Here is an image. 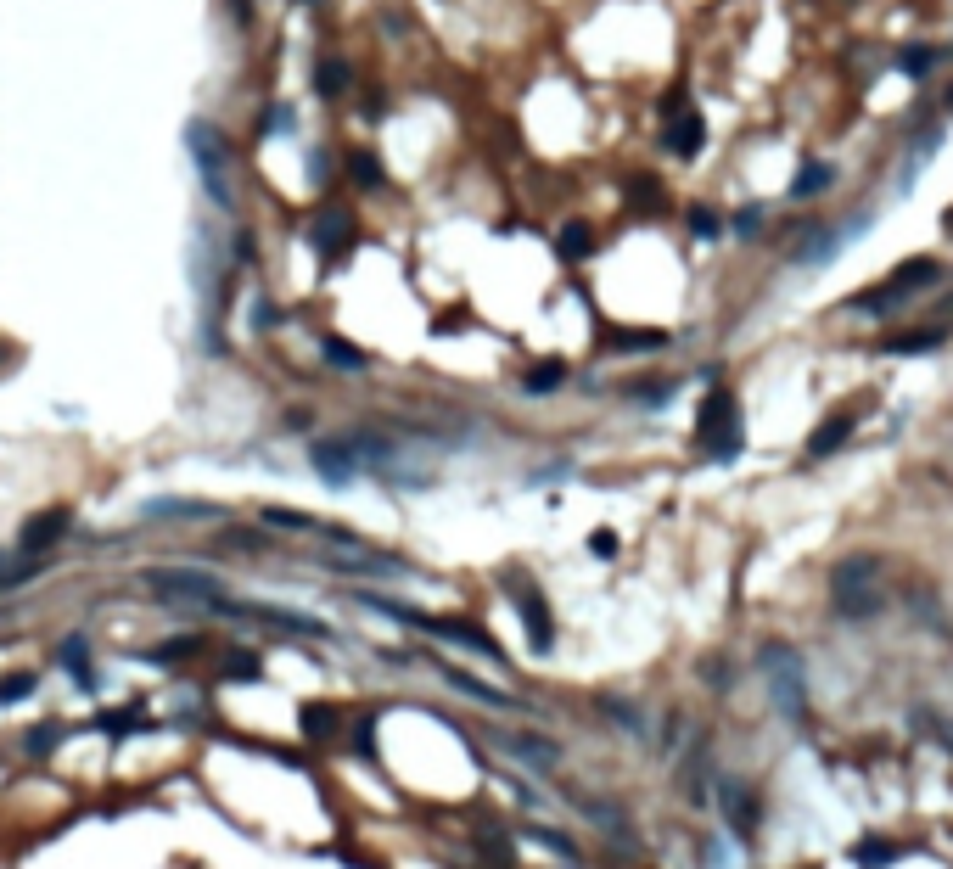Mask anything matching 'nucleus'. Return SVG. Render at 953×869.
<instances>
[{
	"mask_svg": "<svg viewBox=\"0 0 953 869\" xmlns=\"http://www.w3.org/2000/svg\"><path fill=\"white\" fill-rule=\"evenodd\" d=\"M696 438L712 460L740 455V404H735L729 387H712L707 393V404H701V415H696Z\"/></svg>",
	"mask_w": 953,
	"mask_h": 869,
	"instance_id": "obj_3",
	"label": "nucleus"
},
{
	"mask_svg": "<svg viewBox=\"0 0 953 869\" xmlns=\"http://www.w3.org/2000/svg\"><path fill=\"white\" fill-rule=\"evenodd\" d=\"M96 729H107V735H135V729H146L141 707H124V713H101Z\"/></svg>",
	"mask_w": 953,
	"mask_h": 869,
	"instance_id": "obj_21",
	"label": "nucleus"
},
{
	"mask_svg": "<svg viewBox=\"0 0 953 869\" xmlns=\"http://www.w3.org/2000/svg\"><path fill=\"white\" fill-rule=\"evenodd\" d=\"M931 68H937V51H931V45H914V51H903V73H909V79H925Z\"/></svg>",
	"mask_w": 953,
	"mask_h": 869,
	"instance_id": "obj_27",
	"label": "nucleus"
},
{
	"mask_svg": "<svg viewBox=\"0 0 953 869\" xmlns=\"http://www.w3.org/2000/svg\"><path fill=\"white\" fill-rule=\"evenodd\" d=\"M853 438V415L841 410V415H830V421H819V432L808 438V455L813 460H825V455H836L841 443Z\"/></svg>",
	"mask_w": 953,
	"mask_h": 869,
	"instance_id": "obj_16",
	"label": "nucleus"
},
{
	"mask_svg": "<svg viewBox=\"0 0 953 869\" xmlns=\"http://www.w3.org/2000/svg\"><path fill=\"white\" fill-rule=\"evenodd\" d=\"M29 696H34V673H12V679H0V707L29 701Z\"/></svg>",
	"mask_w": 953,
	"mask_h": 869,
	"instance_id": "obj_26",
	"label": "nucleus"
},
{
	"mask_svg": "<svg viewBox=\"0 0 953 869\" xmlns=\"http://www.w3.org/2000/svg\"><path fill=\"white\" fill-rule=\"evenodd\" d=\"M555 247H561V258H572V264H578V258H589V253H595V230H589L584 219H572V225H561Z\"/></svg>",
	"mask_w": 953,
	"mask_h": 869,
	"instance_id": "obj_18",
	"label": "nucleus"
},
{
	"mask_svg": "<svg viewBox=\"0 0 953 869\" xmlns=\"http://www.w3.org/2000/svg\"><path fill=\"white\" fill-rule=\"evenodd\" d=\"M57 741H62V724H40V729H34V735H29L23 746H29V757H45Z\"/></svg>",
	"mask_w": 953,
	"mask_h": 869,
	"instance_id": "obj_29",
	"label": "nucleus"
},
{
	"mask_svg": "<svg viewBox=\"0 0 953 869\" xmlns=\"http://www.w3.org/2000/svg\"><path fill=\"white\" fill-rule=\"evenodd\" d=\"M208 612L219 617H236V623H264V628H281V634H303V640H331V628L320 617H303V612H286V606H242V600H225L219 595Z\"/></svg>",
	"mask_w": 953,
	"mask_h": 869,
	"instance_id": "obj_6",
	"label": "nucleus"
},
{
	"mask_svg": "<svg viewBox=\"0 0 953 869\" xmlns=\"http://www.w3.org/2000/svg\"><path fill=\"white\" fill-rule=\"evenodd\" d=\"M331 724H337V713H331V707H303V729H309L314 741H326Z\"/></svg>",
	"mask_w": 953,
	"mask_h": 869,
	"instance_id": "obj_28",
	"label": "nucleus"
},
{
	"mask_svg": "<svg viewBox=\"0 0 953 869\" xmlns=\"http://www.w3.org/2000/svg\"><path fill=\"white\" fill-rule=\"evenodd\" d=\"M718 797H724L729 830H735V836H752V830H757V802H752V791H740L735 780H724V785H718Z\"/></svg>",
	"mask_w": 953,
	"mask_h": 869,
	"instance_id": "obj_13",
	"label": "nucleus"
},
{
	"mask_svg": "<svg viewBox=\"0 0 953 869\" xmlns=\"http://www.w3.org/2000/svg\"><path fill=\"white\" fill-rule=\"evenodd\" d=\"M438 673L449 679V690H460V696H471V701H483V707H505V713L516 707V696H505V690H488L483 679H471V673L449 668V662H438Z\"/></svg>",
	"mask_w": 953,
	"mask_h": 869,
	"instance_id": "obj_12",
	"label": "nucleus"
},
{
	"mask_svg": "<svg viewBox=\"0 0 953 869\" xmlns=\"http://www.w3.org/2000/svg\"><path fill=\"white\" fill-rule=\"evenodd\" d=\"M942 230H948V236H953V208H948V214H942Z\"/></svg>",
	"mask_w": 953,
	"mask_h": 869,
	"instance_id": "obj_38",
	"label": "nucleus"
},
{
	"mask_svg": "<svg viewBox=\"0 0 953 869\" xmlns=\"http://www.w3.org/2000/svg\"><path fill=\"white\" fill-rule=\"evenodd\" d=\"M354 746L365 757H376V718H359V724H354Z\"/></svg>",
	"mask_w": 953,
	"mask_h": 869,
	"instance_id": "obj_34",
	"label": "nucleus"
},
{
	"mask_svg": "<svg viewBox=\"0 0 953 869\" xmlns=\"http://www.w3.org/2000/svg\"><path fill=\"white\" fill-rule=\"evenodd\" d=\"M309 242H314V253H326V258L348 253L354 247V214L348 208H320V219L309 225Z\"/></svg>",
	"mask_w": 953,
	"mask_h": 869,
	"instance_id": "obj_9",
	"label": "nucleus"
},
{
	"mask_svg": "<svg viewBox=\"0 0 953 869\" xmlns=\"http://www.w3.org/2000/svg\"><path fill=\"white\" fill-rule=\"evenodd\" d=\"M348 174H354L359 186H382V163H376V152H354L348 157Z\"/></svg>",
	"mask_w": 953,
	"mask_h": 869,
	"instance_id": "obj_25",
	"label": "nucleus"
},
{
	"mask_svg": "<svg viewBox=\"0 0 953 869\" xmlns=\"http://www.w3.org/2000/svg\"><path fill=\"white\" fill-rule=\"evenodd\" d=\"M320 348H326V359H331V365H342V371H365V354H359V348H348L342 337H326Z\"/></svg>",
	"mask_w": 953,
	"mask_h": 869,
	"instance_id": "obj_23",
	"label": "nucleus"
},
{
	"mask_svg": "<svg viewBox=\"0 0 953 869\" xmlns=\"http://www.w3.org/2000/svg\"><path fill=\"white\" fill-rule=\"evenodd\" d=\"M309 460H314V471H320L331 488H348V483H354V471H359V455H354V443H348V438H320L309 449Z\"/></svg>",
	"mask_w": 953,
	"mask_h": 869,
	"instance_id": "obj_8",
	"label": "nucleus"
},
{
	"mask_svg": "<svg viewBox=\"0 0 953 869\" xmlns=\"http://www.w3.org/2000/svg\"><path fill=\"white\" fill-rule=\"evenodd\" d=\"M141 584L163 600H191V606H214L225 595V584H219L214 572H197V567H152V572H141Z\"/></svg>",
	"mask_w": 953,
	"mask_h": 869,
	"instance_id": "obj_5",
	"label": "nucleus"
},
{
	"mask_svg": "<svg viewBox=\"0 0 953 869\" xmlns=\"http://www.w3.org/2000/svg\"><path fill=\"white\" fill-rule=\"evenodd\" d=\"M527 836H533V841H544V847H555V853H561V858H572V841L561 836V830H544V825H533V830H527Z\"/></svg>",
	"mask_w": 953,
	"mask_h": 869,
	"instance_id": "obj_33",
	"label": "nucleus"
},
{
	"mask_svg": "<svg viewBox=\"0 0 953 869\" xmlns=\"http://www.w3.org/2000/svg\"><path fill=\"white\" fill-rule=\"evenodd\" d=\"M516 612H522L527 645L544 656V651L555 645V623H550V606H544V595H539V589H527V584H516Z\"/></svg>",
	"mask_w": 953,
	"mask_h": 869,
	"instance_id": "obj_10",
	"label": "nucleus"
},
{
	"mask_svg": "<svg viewBox=\"0 0 953 869\" xmlns=\"http://www.w3.org/2000/svg\"><path fill=\"white\" fill-rule=\"evenodd\" d=\"M763 673H769L774 707H780L791 724L808 718V684H802V656L791 645H763Z\"/></svg>",
	"mask_w": 953,
	"mask_h": 869,
	"instance_id": "obj_4",
	"label": "nucleus"
},
{
	"mask_svg": "<svg viewBox=\"0 0 953 869\" xmlns=\"http://www.w3.org/2000/svg\"><path fill=\"white\" fill-rule=\"evenodd\" d=\"M561 376H567V365H561V359H544L539 371L527 376V393H555V387H561Z\"/></svg>",
	"mask_w": 953,
	"mask_h": 869,
	"instance_id": "obj_24",
	"label": "nucleus"
},
{
	"mask_svg": "<svg viewBox=\"0 0 953 869\" xmlns=\"http://www.w3.org/2000/svg\"><path fill=\"white\" fill-rule=\"evenodd\" d=\"M314 90H320V96H342V90H348V68H342V62H320V68H314Z\"/></svg>",
	"mask_w": 953,
	"mask_h": 869,
	"instance_id": "obj_22",
	"label": "nucleus"
},
{
	"mask_svg": "<svg viewBox=\"0 0 953 869\" xmlns=\"http://www.w3.org/2000/svg\"><path fill=\"white\" fill-rule=\"evenodd\" d=\"M589 550H595V556H617V533H606V528H600L595 539H589Z\"/></svg>",
	"mask_w": 953,
	"mask_h": 869,
	"instance_id": "obj_37",
	"label": "nucleus"
},
{
	"mask_svg": "<svg viewBox=\"0 0 953 869\" xmlns=\"http://www.w3.org/2000/svg\"><path fill=\"white\" fill-rule=\"evenodd\" d=\"M830 606L847 623H864V617L881 612V561L875 556L836 561V572H830Z\"/></svg>",
	"mask_w": 953,
	"mask_h": 869,
	"instance_id": "obj_2",
	"label": "nucleus"
},
{
	"mask_svg": "<svg viewBox=\"0 0 953 869\" xmlns=\"http://www.w3.org/2000/svg\"><path fill=\"white\" fill-rule=\"evenodd\" d=\"M185 152H191V169H197L208 202H214V208H230V202H236V180H230V141L208 124V118H191V124H185Z\"/></svg>",
	"mask_w": 953,
	"mask_h": 869,
	"instance_id": "obj_1",
	"label": "nucleus"
},
{
	"mask_svg": "<svg viewBox=\"0 0 953 869\" xmlns=\"http://www.w3.org/2000/svg\"><path fill=\"white\" fill-rule=\"evenodd\" d=\"M62 533H68V511H40V516H29V522H23V533H17V550H23V556H45V550H51Z\"/></svg>",
	"mask_w": 953,
	"mask_h": 869,
	"instance_id": "obj_11",
	"label": "nucleus"
},
{
	"mask_svg": "<svg viewBox=\"0 0 953 869\" xmlns=\"http://www.w3.org/2000/svg\"><path fill=\"white\" fill-rule=\"evenodd\" d=\"M483 853L494 858V869H511V864H516L511 847H505V836H494V830H483Z\"/></svg>",
	"mask_w": 953,
	"mask_h": 869,
	"instance_id": "obj_31",
	"label": "nucleus"
},
{
	"mask_svg": "<svg viewBox=\"0 0 953 869\" xmlns=\"http://www.w3.org/2000/svg\"><path fill=\"white\" fill-rule=\"evenodd\" d=\"M701 146H707V124H701V113H679V118L668 124V152L696 157Z\"/></svg>",
	"mask_w": 953,
	"mask_h": 869,
	"instance_id": "obj_14",
	"label": "nucleus"
},
{
	"mask_svg": "<svg viewBox=\"0 0 953 869\" xmlns=\"http://www.w3.org/2000/svg\"><path fill=\"white\" fill-rule=\"evenodd\" d=\"M662 342H668V331H623L617 348H662Z\"/></svg>",
	"mask_w": 953,
	"mask_h": 869,
	"instance_id": "obj_32",
	"label": "nucleus"
},
{
	"mask_svg": "<svg viewBox=\"0 0 953 869\" xmlns=\"http://www.w3.org/2000/svg\"><path fill=\"white\" fill-rule=\"evenodd\" d=\"M892 359H909V354H931V348H942V331H903V337L881 342Z\"/></svg>",
	"mask_w": 953,
	"mask_h": 869,
	"instance_id": "obj_20",
	"label": "nucleus"
},
{
	"mask_svg": "<svg viewBox=\"0 0 953 869\" xmlns=\"http://www.w3.org/2000/svg\"><path fill=\"white\" fill-rule=\"evenodd\" d=\"M690 230H696V236H718V214H712V208H696V214H690Z\"/></svg>",
	"mask_w": 953,
	"mask_h": 869,
	"instance_id": "obj_36",
	"label": "nucleus"
},
{
	"mask_svg": "<svg viewBox=\"0 0 953 869\" xmlns=\"http://www.w3.org/2000/svg\"><path fill=\"white\" fill-rule=\"evenodd\" d=\"M937 264H931V258H903V264H897L892 275H886L881 286H869L864 298L853 303V309H892V303H903V298H914V292H925V286L937 281Z\"/></svg>",
	"mask_w": 953,
	"mask_h": 869,
	"instance_id": "obj_7",
	"label": "nucleus"
},
{
	"mask_svg": "<svg viewBox=\"0 0 953 869\" xmlns=\"http://www.w3.org/2000/svg\"><path fill=\"white\" fill-rule=\"evenodd\" d=\"M57 662L73 673V679H79V690H96V673H90V645L79 640V634H73V640L57 651Z\"/></svg>",
	"mask_w": 953,
	"mask_h": 869,
	"instance_id": "obj_17",
	"label": "nucleus"
},
{
	"mask_svg": "<svg viewBox=\"0 0 953 869\" xmlns=\"http://www.w3.org/2000/svg\"><path fill=\"white\" fill-rule=\"evenodd\" d=\"M225 673H236V679H258V656H247V651H236L225 662Z\"/></svg>",
	"mask_w": 953,
	"mask_h": 869,
	"instance_id": "obj_35",
	"label": "nucleus"
},
{
	"mask_svg": "<svg viewBox=\"0 0 953 869\" xmlns=\"http://www.w3.org/2000/svg\"><path fill=\"white\" fill-rule=\"evenodd\" d=\"M830 186V169L825 163H808V169L797 174V197H808V191H825Z\"/></svg>",
	"mask_w": 953,
	"mask_h": 869,
	"instance_id": "obj_30",
	"label": "nucleus"
},
{
	"mask_svg": "<svg viewBox=\"0 0 953 869\" xmlns=\"http://www.w3.org/2000/svg\"><path fill=\"white\" fill-rule=\"evenodd\" d=\"M499 746H505V752H516V757H527V763H533V769H555V741H544V735H494Z\"/></svg>",
	"mask_w": 953,
	"mask_h": 869,
	"instance_id": "obj_15",
	"label": "nucleus"
},
{
	"mask_svg": "<svg viewBox=\"0 0 953 869\" xmlns=\"http://www.w3.org/2000/svg\"><path fill=\"white\" fill-rule=\"evenodd\" d=\"M903 853L897 841H881V836H869V841H858L853 847V864L858 869H892V858Z\"/></svg>",
	"mask_w": 953,
	"mask_h": 869,
	"instance_id": "obj_19",
	"label": "nucleus"
}]
</instances>
